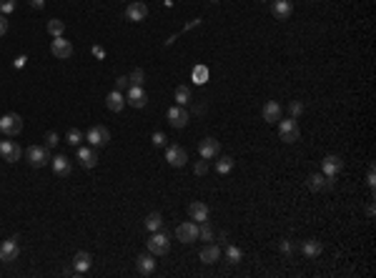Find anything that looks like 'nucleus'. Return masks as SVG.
I'll return each mask as SVG.
<instances>
[{
	"label": "nucleus",
	"mask_w": 376,
	"mask_h": 278,
	"mask_svg": "<svg viewBox=\"0 0 376 278\" xmlns=\"http://www.w3.org/2000/svg\"><path fill=\"white\" fill-rule=\"evenodd\" d=\"M271 13L276 20H288L294 15V3L291 0H271Z\"/></svg>",
	"instance_id": "nucleus-15"
},
{
	"label": "nucleus",
	"mask_w": 376,
	"mask_h": 278,
	"mask_svg": "<svg viewBox=\"0 0 376 278\" xmlns=\"http://www.w3.org/2000/svg\"><path fill=\"white\" fill-rule=\"evenodd\" d=\"M91 266H93V255L88 253V251H78V253L73 255V268H75V273H86Z\"/></svg>",
	"instance_id": "nucleus-23"
},
{
	"label": "nucleus",
	"mask_w": 376,
	"mask_h": 278,
	"mask_svg": "<svg viewBox=\"0 0 376 278\" xmlns=\"http://www.w3.org/2000/svg\"><path fill=\"white\" fill-rule=\"evenodd\" d=\"M20 131H23V118L18 116V113L0 116V133L5 138H15V136H20Z\"/></svg>",
	"instance_id": "nucleus-1"
},
{
	"label": "nucleus",
	"mask_w": 376,
	"mask_h": 278,
	"mask_svg": "<svg viewBox=\"0 0 376 278\" xmlns=\"http://www.w3.org/2000/svg\"><path fill=\"white\" fill-rule=\"evenodd\" d=\"M331 183H333V181H331V178H326L324 173H311V176H308V181H306L308 190H314V193H321V190H326Z\"/></svg>",
	"instance_id": "nucleus-22"
},
{
	"label": "nucleus",
	"mask_w": 376,
	"mask_h": 278,
	"mask_svg": "<svg viewBox=\"0 0 376 278\" xmlns=\"http://www.w3.org/2000/svg\"><path fill=\"white\" fill-rule=\"evenodd\" d=\"M198 238H201V241H211L213 238V228H211L208 221H203V223L198 226Z\"/></svg>",
	"instance_id": "nucleus-33"
},
{
	"label": "nucleus",
	"mask_w": 376,
	"mask_h": 278,
	"mask_svg": "<svg viewBox=\"0 0 376 278\" xmlns=\"http://www.w3.org/2000/svg\"><path fill=\"white\" fill-rule=\"evenodd\" d=\"M145 18H148V5H145V3H138V0L128 3V8H126V20H131V23H143Z\"/></svg>",
	"instance_id": "nucleus-10"
},
{
	"label": "nucleus",
	"mask_w": 376,
	"mask_h": 278,
	"mask_svg": "<svg viewBox=\"0 0 376 278\" xmlns=\"http://www.w3.org/2000/svg\"><path fill=\"white\" fill-rule=\"evenodd\" d=\"M18 255H20V238L18 236H13V238L0 243V261L3 263H13Z\"/></svg>",
	"instance_id": "nucleus-5"
},
{
	"label": "nucleus",
	"mask_w": 376,
	"mask_h": 278,
	"mask_svg": "<svg viewBox=\"0 0 376 278\" xmlns=\"http://www.w3.org/2000/svg\"><path fill=\"white\" fill-rule=\"evenodd\" d=\"M176 236H178V241H181V243H193V241H198V223H196V221L178 223Z\"/></svg>",
	"instance_id": "nucleus-9"
},
{
	"label": "nucleus",
	"mask_w": 376,
	"mask_h": 278,
	"mask_svg": "<svg viewBox=\"0 0 376 278\" xmlns=\"http://www.w3.org/2000/svg\"><path fill=\"white\" fill-rule=\"evenodd\" d=\"M25 60H28L25 55H18V58H15V68H23V66H25Z\"/></svg>",
	"instance_id": "nucleus-46"
},
{
	"label": "nucleus",
	"mask_w": 376,
	"mask_h": 278,
	"mask_svg": "<svg viewBox=\"0 0 376 278\" xmlns=\"http://www.w3.org/2000/svg\"><path fill=\"white\" fill-rule=\"evenodd\" d=\"M188 216H191V221H196V223L201 221V223H203V221H208V216H211V208H208V206H206L203 201H193V203L188 206Z\"/></svg>",
	"instance_id": "nucleus-20"
},
{
	"label": "nucleus",
	"mask_w": 376,
	"mask_h": 278,
	"mask_svg": "<svg viewBox=\"0 0 376 278\" xmlns=\"http://www.w3.org/2000/svg\"><path fill=\"white\" fill-rule=\"evenodd\" d=\"M151 143H153L156 148H163L165 143H168V138H165L163 133H153V138H151Z\"/></svg>",
	"instance_id": "nucleus-39"
},
{
	"label": "nucleus",
	"mask_w": 376,
	"mask_h": 278,
	"mask_svg": "<svg viewBox=\"0 0 376 278\" xmlns=\"http://www.w3.org/2000/svg\"><path fill=\"white\" fill-rule=\"evenodd\" d=\"M83 140H86V136H83L78 128H71V131L66 133V143H68V145H75V148H78Z\"/></svg>",
	"instance_id": "nucleus-32"
},
{
	"label": "nucleus",
	"mask_w": 376,
	"mask_h": 278,
	"mask_svg": "<svg viewBox=\"0 0 376 278\" xmlns=\"http://www.w3.org/2000/svg\"><path fill=\"white\" fill-rule=\"evenodd\" d=\"M366 183L371 185V190H374V185H376V176H374V168H369V176H366Z\"/></svg>",
	"instance_id": "nucleus-43"
},
{
	"label": "nucleus",
	"mask_w": 376,
	"mask_h": 278,
	"mask_svg": "<svg viewBox=\"0 0 376 278\" xmlns=\"http://www.w3.org/2000/svg\"><path fill=\"white\" fill-rule=\"evenodd\" d=\"M126 103H128V105H133V108H145L148 95H145V91H143V85H128Z\"/></svg>",
	"instance_id": "nucleus-16"
},
{
	"label": "nucleus",
	"mask_w": 376,
	"mask_h": 278,
	"mask_svg": "<svg viewBox=\"0 0 376 278\" xmlns=\"http://www.w3.org/2000/svg\"><path fill=\"white\" fill-rule=\"evenodd\" d=\"M301 253H304L306 258H319V255L324 253V243L316 241V238H308V241L301 243Z\"/></svg>",
	"instance_id": "nucleus-25"
},
{
	"label": "nucleus",
	"mask_w": 376,
	"mask_h": 278,
	"mask_svg": "<svg viewBox=\"0 0 376 278\" xmlns=\"http://www.w3.org/2000/svg\"><path fill=\"white\" fill-rule=\"evenodd\" d=\"M58 143H60V140H58V133L48 131V133H46V145H48V148H55Z\"/></svg>",
	"instance_id": "nucleus-38"
},
{
	"label": "nucleus",
	"mask_w": 376,
	"mask_h": 278,
	"mask_svg": "<svg viewBox=\"0 0 376 278\" xmlns=\"http://www.w3.org/2000/svg\"><path fill=\"white\" fill-rule=\"evenodd\" d=\"M131 85V80H128V75H120V78H116V91H126Z\"/></svg>",
	"instance_id": "nucleus-41"
},
{
	"label": "nucleus",
	"mask_w": 376,
	"mask_h": 278,
	"mask_svg": "<svg viewBox=\"0 0 376 278\" xmlns=\"http://www.w3.org/2000/svg\"><path fill=\"white\" fill-rule=\"evenodd\" d=\"M279 251H281L283 255H291V253H294V243H291V241H281Z\"/></svg>",
	"instance_id": "nucleus-42"
},
{
	"label": "nucleus",
	"mask_w": 376,
	"mask_h": 278,
	"mask_svg": "<svg viewBox=\"0 0 376 278\" xmlns=\"http://www.w3.org/2000/svg\"><path fill=\"white\" fill-rule=\"evenodd\" d=\"M75 161L80 163V168H95L98 165V153L95 148H88V145H78L75 148Z\"/></svg>",
	"instance_id": "nucleus-7"
},
{
	"label": "nucleus",
	"mask_w": 376,
	"mask_h": 278,
	"mask_svg": "<svg viewBox=\"0 0 376 278\" xmlns=\"http://www.w3.org/2000/svg\"><path fill=\"white\" fill-rule=\"evenodd\" d=\"M176 103L178 105H188L191 103V88L188 85H178L176 88Z\"/></svg>",
	"instance_id": "nucleus-31"
},
{
	"label": "nucleus",
	"mask_w": 376,
	"mask_h": 278,
	"mask_svg": "<svg viewBox=\"0 0 376 278\" xmlns=\"http://www.w3.org/2000/svg\"><path fill=\"white\" fill-rule=\"evenodd\" d=\"M48 33H50L53 38H60V35L66 33V23H63V20H58V18H53V20L48 23Z\"/></svg>",
	"instance_id": "nucleus-30"
},
{
	"label": "nucleus",
	"mask_w": 376,
	"mask_h": 278,
	"mask_svg": "<svg viewBox=\"0 0 376 278\" xmlns=\"http://www.w3.org/2000/svg\"><path fill=\"white\" fill-rule=\"evenodd\" d=\"M341 168H344V161H341L339 156H333V153H331V156H326V158L321 161V173H324L326 178H331V181H333V178L341 173Z\"/></svg>",
	"instance_id": "nucleus-13"
},
{
	"label": "nucleus",
	"mask_w": 376,
	"mask_h": 278,
	"mask_svg": "<svg viewBox=\"0 0 376 278\" xmlns=\"http://www.w3.org/2000/svg\"><path fill=\"white\" fill-rule=\"evenodd\" d=\"M0 156H3L8 163L20 161V145L13 143V140H0Z\"/></svg>",
	"instance_id": "nucleus-19"
},
{
	"label": "nucleus",
	"mask_w": 376,
	"mask_h": 278,
	"mask_svg": "<svg viewBox=\"0 0 376 278\" xmlns=\"http://www.w3.org/2000/svg\"><path fill=\"white\" fill-rule=\"evenodd\" d=\"M15 10V0H0V15H10Z\"/></svg>",
	"instance_id": "nucleus-36"
},
{
	"label": "nucleus",
	"mask_w": 376,
	"mask_h": 278,
	"mask_svg": "<svg viewBox=\"0 0 376 278\" xmlns=\"http://www.w3.org/2000/svg\"><path fill=\"white\" fill-rule=\"evenodd\" d=\"M193 83H196V85L208 83V68H206V66H196V68H193Z\"/></svg>",
	"instance_id": "nucleus-29"
},
{
	"label": "nucleus",
	"mask_w": 376,
	"mask_h": 278,
	"mask_svg": "<svg viewBox=\"0 0 376 278\" xmlns=\"http://www.w3.org/2000/svg\"><path fill=\"white\" fill-rule=\"evenodd\" d=\"M128 80H131V85H143V80H145V73L141 68H136L131 75H128Z\"/></svg>",
	"instance_id": "nucleus-35"
},
{
	"label": "nucleus",
	"mask_w": 376,
	"mask_h": 278,
	"mask_svg": "<svg viewBox=\"0 0 376 278\" xmlns=\"http://www.w3.org/2000/svg\"><path fill=\"white\" fill-rule=\"evenodd\" d=\"M50 165H53V173H55V176H63V178L71 176V170H73L71 158L63 156V153H60V156H53V158H50Z\"/></svg>",
	"instance_id": "nucleus-17"
},
{
	"label": "nucleus",
	"mask_w": 376,
	"mask_h": 278,
	"mask_svg": "<svg viewBox=\"0 0 376 278\" xmlns=\"http://www.w3.org/2000/svg\"><path fill=\"white\" fill-rule=\"evenodd\" d=\"M165 118H168V123L173 125V128H186L188 120H191V116H188L186 105H173L168 113H165Z\"/></svg>",
	"instance_id": "nucleus-11"
},
{
	"label": "nucleus",
	"mask_w": 376,
	"mask_h": 278,
	"mask_svg": "<svg viewBox=\"0 0 376 278\" xmlns=\"http://www.w3.org/2000/svg\"><path fill=\"white\" fill-rule=\"evenodd\" d=\"M165 161H168V165H173V168H183L188 163V153L181 148V145L171 143V145L165 148Z\"/></svg>",
	"instance_id": "nucleus-8"
},
{
	"label": "nucleus",
	"mask_w": 376,
	"mask_h": 278,
	"mask_svg": "<svg viewBox=\"0 0 376 278\" xmlns=\"http://www.w3.org/2000/svg\"><path fill=\"white\" fill-rule=\"evenodd\" d=\"M145 228L151 233L161 231V228H163V216H161V213H148V216H145Z\"/></svg>",
	"instance_id": "nucleus-27"
},
{
	"label": "nucleus",
	"mask_w": 376,
	"mask_h": 278,
	"mask_svg": "<svg viewBox=\"0 0 376 278\" xmlns=\"http://www.w3.org/2000/svg\"><path fill=\"white\" fill-rule=\"evenodd\" d=\"M279 136H281L283 143H296L301 138V128L296 123V118H286V120H279Z\"/></svg>",
	"instance_id": "nucleus-3"
},
{
	"label": "nucleus",
	"mask_w": 376,
	"mask_h": 278,
	"mask_svg": "<svg viewBox=\"0 0 376 278\" xmlns=\"http://www.w3.org/2000/svg\"><path fill=\"white\" fill-rule=\"evenodd\" d=\"M145 246H148V253L153 255H165L168 251H171V238L163 233V228L161 231H153V236L145 241Z\"/></svg>",
	"instance_id": "nucleus-2"
},
{
	"label": "nucleus",
	"mask_w": 376,
	"mask_h": 278,
	"mask_svg": "<svg viewBox=\"0 0 376 278\" xmlns=\"http://www.w3.org/2000/svg\"><path fill=\"white\" fill-rule=\"evenodd\" d=\"M234 158L231 156H223L221 161H216V170H218V176H226V173H231L234 170Z\"/></svg>",
	"instance_id": "nucleus-28"
},
{
	"label": "nucleus",
	"mask_w": 376,
	"mask_h": 278,
	"mask_svg": "<svg viewBox=\"0 0 376 278\" xmlns=\"http://www.w3.org/2000/svg\"><path fill=\"white\" fill-rule=\"evenodd\" d=\"M136 268L141 276H153L156 273V255L153 253H143L136 258Z\"/></svg>",
	"instance_id": "nucleus-18"
},
{
	"label": "nucleus",
	"mask_w": 376,
	"mask_h": 278,
	"mask_svg": "<svg viewBox=\"0 0 376 278\" xmlns=\"http://www.w3.org/2000/svg\"><path fill=\"white\" fill-rule=\"evenodd\" d=\"M126 105H128V103H126V95H123V91H113V93H108V95H106V108H108V111L120 113Z\"/></svg>",
	"instance_id": "nucleus-21"
},
{
	"label": "nucleus",
	"mask_w": 376,
	"mask_h": 278,
	"mask_svg": "<svg viewBox=\"0 0 376 278\" xmlns=\"http://www.w3.org/2000/svg\"><path fill=\"white\" fill-rule=\"evenodd\" d=\"M288 113H291V118H299L304 113V103H301V100H294V103L288 105Z\"/></svg>",
	"instance_id": "nucleus-37"
},
{
	"label": "nucleus",
	"mask_w": 376,
	"mask_h": 278,
	"mask_svg": "<svg viewBox=\"0 0 376 278\" xmlns=\"http://www.w3.org/2000/svg\"><path fill=\"white\" fill-rule=\"evenodd\" d=\"M8 33V20H5V15H0V38Z\"/></svg>",
	"instance_id": "nucleus-44"
},
{
	"label": "nucleus",
	"mask_w": 376,
	"mask_h": 278,
	"mask_svg": "<svg viewBox=\"0 0 376 278\" xmlns=\"http://www.w3.org/2000/svg\"><path fill=\"white\" fill-rule=\"evenodd\" d=\"M30 8H35V10H43V8H46V0H30Z\"/></svg>",
	"instance_id": "nucleus-45"
},
{
	"label": "nucleus",
	"mask_w": 376,
	"mask_h": 278,
	"mask_svg": "<svg viewBox=\"0 0 376 278\" xmlns=\"http://www.w3.org/2000/svg\"><path fill=\"white\" fill-rule=\"evenodd\" d=\"M25 161L30 163L33 168H43L50 163V153H48V145H30L25 151Z\"/></svg>",
	"instance_id": "nucleus-4"
},
{
	"label": "nucleus",
	"mask_w": 376,
	"mask_h": 278,
	"mask_svg": "<svg viewBox=\"0 0 376 278\" xmlns=\"http://www.w3.org/2000/svg\"><path fill=\"white\" fill-rule=\"evenodd\" d=\"M261 116H263L266 123H279V120H281V105H279L276 100H268V103L263 105Z\"/></svg>",
	"instance_id": "nucleus-24"
},
{
	"label": "nucleus",
	"mask_w": 376,
	"mask_h": 278,
	"mask_svg": "<svg viewBox=\"0 0 376 278\" xmlns=\"http://www.w3.org/2000/svg\"><path fill=\"white\" fill-rule=\"evenodd\" d=\"M50 53H53L58 60H68V58L73 55L71 40H66L63 35H60V38H53V43H50Z\"/></svg>",
	"instance_id": "nucleus-12"
},
{
	"label": "nucleus",
	"mask_w": 376,
	"mask_h": 278,
	"mask_svg": "<svg viewBox=\"0 0 376 278\" xmlns=\"http://www.w3.org/2000/svg\"><path fill=\"white\" fill-rule=\"evenodd\" d=\"M198 258H201V263L211 266V263H216V261H221V248H218L216 243H208L206 248H201V253H198Z\"/></svg>",
	"instance_id": "nucleus-26"
},
{
	"label": "nucleus",
	"mask_w": 376,
	"mask_h": 278,
	"mask_svg": "<svg viewBox=\"0 0 376 278\" xmlns=\"http://www.w3.org/2000/svg\"><path fill=\"white\" fill-rule=\"evenodd\" d=\"M198 153H201L203 161H213V158H218V153H221V143L216 138H203L198 143Z\"/></svg>",
	"instance_id": "nucleus-14"
},
{
	"label": "nucleus",
	"mask_w": 376,
	"mask_h": 278,
	"mask_svg": "<svg viewBox=\"0 0 376 278\" xmlns=\"http://www.w3.org/2000/svg\"><path fill=\"white\" fill-rule=\"evenodd\" d=\"M86 140H88L93 148H103V145L111 143V131H108L106 125H93V128L86 133Z\"/></svg>",
	"instance_id": "nucleus-6"
},
{
	"label": "nucleus",
	"mask_w": 376,
	"mask_h": 278,
	"mask_svg": "<svg viewBox=\"0 0 376 278\" xmlns=\"http://www.w3.org/2000/svg\"><path fill=\"white\" fill-rule=\"evenodd\" d=\"M241 248H236V246H226V261L228 263H238L241 261Z\"/></svg>",
	"instance_id": "nucleus-34"
},
{
	"label": "nucleus",
	"mask_w": 376,
	"mask_h": 278,
	"mask_svg": "<svg viewBox=\"0 0 376 278\" xmlns=\"http://www.w3.org/2000/svg\"><path fill=\"white\" fill-rule=\"evenodd\" d=\"M193 170H196V176H206V173H208V163H206V161H198L196 165H193Z\"/></svg>",
	"instance_id": "nucleus-40"
},
{
	"label": "nucleus",
	"mask_w": 376,
	"mask_h": 278,
	"mask_svg": "<svg viewBox=\"0 0 376 278\" xmlns=\"http://www.w3.org/2000/svg\"><path fill=\"white\" fill-rule=\"evenodd\" d=\"M261 3H266V0H261Z\"/></svg>",
	"instance_id": "nucleus-47"
}]
</instances>
